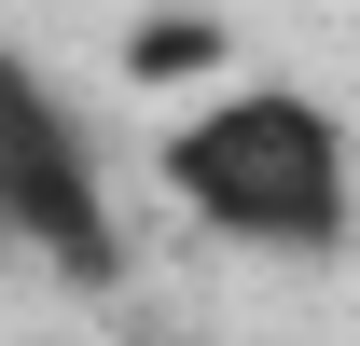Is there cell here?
I'll return each mask as SVG.
<instances>
[{"instance_id": "6da1fadb", "label": "cell", "mask_w": 360, "mask_h": 346, "mask_svg": "<svg viewBox=\"0 0 360 346\" xmlns=\"http://www.w3.org/2000/svg\"><path fill=\"white\" fill-rule=\"evenodd\" d=\"M167 194L222 250H264V263H333L360 222V153L347 125L291 84H222L208 111L167 125Z\"/></svg>"}, {"instance_id": "7a4b0ae2", "label": "cell", "mask_w": 360, "mask_h": 346, "mask_svg": "<svg viewBox=\"0 0 360 346\" xmlns=\"http://www.w3.org/2000/svg\"><path fill=\"white\" fill-rule=\"evenodd\" d=\"M0 250L56 263V277H84L111 291L125 277V222H111V167H97L84 111L56 84L28 42H0Z\"/></svg>"}]
</instances>
